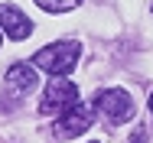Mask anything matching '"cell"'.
<instances>
[{"label":"cell","mask_w":153,"mask_h":143,"mask_svg":"<svg viewBox=\"0 0 153 143\" xmlns=\"http://www.w3.org/2000/svg\"><path fill=\"white\" fill-rule=\"evenodd\" d=\"M78 56H82V42L78 39H59V42L42 46L30 59V65L46 72V75H52V78H65L68 72L78 68Z\"/></svg>","instance_id":"1"},{"label":"cell","mask_w":153,"mask_h":143,"mask_svg":"<svg viewBox=\"0 0 153 143\" xmlns=\"http://www.w3.org/2000/svg\"><path fill=\"white\" fill-rule=\"evenodd\" d=\"M78 101L82 98H78V85L75 82H68V78H49V85H46L42 98H39V114L56 120V117L68 114Z\"/></svg>","instance_id":"2"},{"label":"cell","mask_w":153,"mask_h":143,"mask_svg":"<svg viewBox=\"0 0 153 143\" xmlns=\"http://www.w3.org/2000/svg\"><path fill=\"white\" fill-rule=\"evenodd\" d=\"M30 91H36V68L26 65V62L10 65L7 75H3V94H0L3 107H16V104H23V101L30 98Z\"/></svg>","instance_id":"3"},{"label":"cell","mask_w":153,"mask_h":143,"mask_svg":"<svg viewBox=\"0 0 153 143\" xmlns=\"http://www.w3.org/2000/svg\"><path fill=\"white\" fill-rule=\"evenodd\" d=\"M94 107L108 117V124H114V127H121V124H127V120H134V98H130L124 88H108V91H98Z\"/></svg>","instance_id":"4"},{"label":"cell","mask_w":153,"mask_h":143,"mask_svg":"<svg viewBox=\"0 0 153 143\" xmlns=\"http://www.w3.org/2000/svg\"><path fill=\"white\" fill-rule=\"evenodd\" d=\"M91 124H94V104H88V101H78V104L68 111V114L56 117L52 133H56V140H72V137L85 133Z\"/></svg>","instance_id":"5"},{"label":"cell","mask_w":153,"mask_h":143,"mask_svg":"<svg viewBox=\"0 0 153 143\" xmlns=\"http://www.w3.org/2000/svg\"><path fill=\"white\" fill-rule=\"evenodd\" d=\"M0 29L7 33V39L20 42V39H26L33 33V20L26 13H20L13 3H0Z\"/></svg>","instance_id":"6"},{"label":"cell","mask_w":153,"mask_h":143,"mask_svg":"<svg viewBox=\"0 0 153 143\" xmlns=\"http://www.w3.org/2000/svg\"><path fill=\"white\" fill-rule=\"evenodd\" d=\"M39 10H46V13H68V10H75L82 0H33Z\"/></svg>","instance_id":"7"},{"label":"cell","mask_w":153,"mask_h":143,"mask_svg":"<svg viewBox=\"0 0 153 143\" xmlns=\"http://www.w3.org/2000/svg\"><path fill=\"white\" fill-rule=\"evenodd\" d=\"M130 143H147V130H143V127H137V130H134V137H130Z\"/></svg>","instance_id":"8"},{"label":"cell","mask_w":153,"mask_h":143,"mask_svg":"<svg viewBox=\"0 0 153 143\" xmlns=\"http://www.w3.org/2000/svg\"><path fill=\"white\" fill-rule=\"evenodd\" d=\"M150 114H153V91H150Z\"/></svg>","instance_id":"9"},{"label":"cell","mask_w":153,"mask_h":143,"mask_svg":"<svg viewBox=\"0 0 153 143\" xmlns=\"http://www.w3.org/2000/svg\"><path fill=\"white\" fill-rule=\"evenodd\" d=\"M91 143H98V140H91Z\"/></svg>","instance_id":"10"},{"label":"cell","mask_w":153,"mask_h":143,"mask_svg":"<svg viewBox=\"0 0 153 143\" xmlns=\"http://www.w3.org/2000/svg\"><path fill=\"white\" fill-rule=\"evenodd\" d=\"M0 42H3V39H0Z\"/></svg>","instance_id":"11"}]
</instances>
